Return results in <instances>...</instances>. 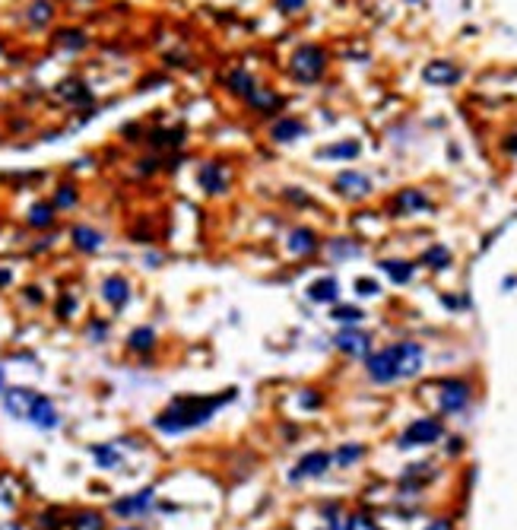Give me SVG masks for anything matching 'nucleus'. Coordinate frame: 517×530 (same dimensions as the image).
Returning <instances> with one entry per match:
<instances>
[{"instance_id": "f257e3e1", "label": "nucleus", "mask_w": 517, "mask_h": 530, "mask_svg": "<svg viewBox=\"0 0 517 530\" xmlns=\"http://www.w3.org/2000/svg\"><path fill=\"white\" fill-rule=\"evenodd\" d=\"M426 365V349L422 343H412V340H403L394 346H384L378 353H368L365 356V372L375 384H394L403 378H416Z\"/></svg>"}, {"instance_id": "f03ea898", "label": "nucleus", "mask_w": 517, "mask_h": 530, "mask_svg": "<svg viewBox=\"0 0 517 530\" xmlns=\"http://www.w3.org/2000/svg\"><path fill=\"white\" fill-rule=\"evenodd\" d=\"M232 397H235V390L213 394V397H178L168 410H162L153 419V426L159 432H165V435H181V432H190V429H197V426L210 423L216 410L222 404H229Z\"/></svg>"}, {"instance_id": "7ed1b4c3", "label": "nucleus", "mask_w": 517, "mask_h": 530, "mask_svg": "<svg viewBox=\"0 0 517 530\" xmlns=\"http://www.w3.org/2000/svg\"><path fill=\"white\" fill-rule=\"evenodd\" d=\"M324 70H327V51L318 48V45H302L289 58V74L296 76L298 83H314L324 76Z\"/></svg>"}, {"instance_id": "20e7f679", "label": "nucleus", "mask_w": 517, "mask_h": 530, "mask_svg": "<svg viewBox=\"0 0 517 530\" xmlns=\"http://www.w3.org/2000/svg\"><path fill=\"white\" fill-rule=\"evenodd\" d=\"M444 435V426L441 419H432V416H426V419H416V423L406 426V432L400 435V448H422V445H435L438 439Z\"/></svg>"}, {"instance_id": "39448f33", "label": "nucleus", "mask_w": 517, "mask_h": 530, "mask_svg": "<svg viewBox=\"0 0 517 530\" xmlns=\"http://www.w3.org/2000/svg\"><path fill=\"white\" fill-rule=\"evenodd\" d=\"M286 251L292 257H311V254H318L320 251V239H318V232L314 229H308V225H296V229H289V235H286Z\"/></svg>"}, {"instance_id": "423d86ee", "label": "nucleus", "mask_w": 517, "mask_h": 530, "mask_svg": "<svg viewBox=\"0 0 517 530\" xmlns=\"http://www.w3.org/2000/svg\"><path fill=\"white\" fill-rule=\"evenodd\" d=\"M330 464H333V457H330L327 451H311V454H305L302 461L292 467L289 480L298 483V480H314V476H324V473L330 470Z\"/></svg>"}, {"instance_id": "0eeeda50", "label": "nucleus", "mask_w": 517, "mask_h": 530, "mask_svg": "<svg viewBox=\"0 0 517 530\" xmlns=\"http://www.w3.org/2000/svg\"><path fill=\"white\" fill-rule=\"evenodd\" d=\"M333 188L349 200H362V197H368L371 194V178L368 175H362V172H355V168H346V172H340L337 178H333Z\"/></svg>"}, {"instance_id": "6e6552de", "label": "nucleus", "mask_w": 517, "mask_h": 530, "mask_svg": "<svg viewBox=\"0 0 517 530\" xmlns=\"http://www.w3.org/2000/svg\"><path fill=\"white\" fill-rule=\"evenodd\" d=\"M197 181L206 194L219 197V194L229 191V168L222 166V162H204L197 172Z\"/></svg>"}, {"instance_id": "1a4fd4ad", "label": "nucleus", "mask_w": 517, "mask_h": 530, "mask_svg": "<svg viewBox=\"0 0 517 530\" xmlns=\"http://www.w3.org/2000/svg\"><path fill=\"white\" fill-rule=\"evenodd\" d=\"M153 502H156V489H140V492H133L127 498H118L111 505V511L118 518H137V514H146L153 508Z\"/></svg>"}, {"instance_id": "9d476101", "label": "nucleus", "mask_w": 517, "mask_h": 530, "mask_svg": "<svg viewBox=\"0 0 517 530\" xmlns=\"http://www.w3.org/2000/svg\"><path fill=\"white\" fill-rule=\"evenodd\" d=\"M333 343H337V349L346 353V356H368L371 353V337L365 331H359V327H343L333 337Z\"/></svg>"}, {"instance_id": "9b49d317", "label": "nucleus", "mask_w": 517, "mask_h": 530, "mask_svg": "<svg viewBox=\"0 0 517 530\" xmlns=\"http://www.w3.org/2000/svg\"><path fill=\"white\" fill-rule=\"evenodd\" d=\"M25 419H29L32 426H38V429H58V426H60L58 406L51 404L45 394H35V400H32V406H29Z\"/></svg>"}, {"instance_id": "f8f14e48", "label": "nucleus", "mask_w": 517, "mask_h": 530, "mask_svg": "<svg viewBox=\"0 0 517 530\" xmlns=\"http://www.w3.org/2000/svg\"><path fill=\"white\" fill-rule=\"evenodd\" d=\"M470 397H473V390H470L467 382L451 378V382L441 384V410L444 413H460V410L470 404Z\"/></svg>"}, {"instance_id": "ddd939ff", "label": "nucleus", "mask_w": 517, "mask_h": 530, "mask_svg": "<svg viewBox=\"0 0 517 530\" xmlns=\"http://www.w3.org/2000/svg\"><path fill=\"white\" fill-rule=\"evenodd\" d=\"M102 298H105L115 311L127 305V302H131V283H127V276H121V274L105 276V280H102Z\"/></svg>"}, {"instance_id": "4468645a", "label": "nucleus", "mask_w": 517, "mask_h": 530, "mask_svg": "<svg viewBox=\"0 0 517 530\" xmlns=\"http://www.w3.org/2000/svg\"><path fill=\"white\" fill-rule=\"evenodd\" d=\"M0 397H3V410H7L10 416L25 419V413H29V406H32V400H35V390H29V388H7Z\"/></svg>"}, {"instance_id": "2eb2a0df", "label": "nucleus", "mask_w": 517, "mask_h": 530, "mask_svg": "<svg viewBox=\"0 0 517 530\" xmlns=\"http://www.w3.org/2000/svg\"><path fill=\"white\" fill-rule=\"evenodd\" d=\"M305 121H298V118H276L270 124V137H273V143H292V140H298V137H305Z\"/></svg>"}, {"instance_id": "dca6fc26", "label": "nucleus", "mask_w": 517, "mask_h": 530, "mask_svg": "<svg viewBox=\"0 0 517 530\" xmlns=\"http://www.w3.org/2000/svg\"><path fill=\"white\" fill-rule=\"evenodd\" d=\"M432 207V200L426 197V191H419V188H406V191H400L394 197V210L397 213H422V210Z\"/></svg>"}, {"instance_id": "f3484780", "label": "nucleus", "mask_w": 517, "mask_h": 530, "mask_svg": "<svg viewBox=\"0 0 517 530\" xmlns=\"http://www.w3.org/2000/svg\"><path fill=\"white\" fill-rule=\"evenodd\" d=\"M70 239H74V248L82 251V254H96L105 245V235L99 229H92V225H76L74 232H70Z\"/></svg>"}, {"instance_id": "a211bd4d", "label": "nucleus", "mask_w": 517, "mask_h": 530, "mask_svg": "<svg viewBox=\"0 0 517 530\" xmlns=\"http://www.w3.org/2000/svg\"><path fill=\"white\" fill-rule=\"evenodd\" d=\"M308 298L318 302V305H333L340 298V283L333 276H320V280H314L308 286Z\"/></svg>"}, {"instance_id": "6ab92c4d", "label": "nucleus", "mask_w": 517, "mask_h": 530, "mask_svg": "<svg viewBox=\"0 0 517 530\" xmlns=\"http://www.w3.org/2000/svg\"><path fill=\"white\" fill-rule=\"evenodd\" d=\"M422 76H426V83H432V86H451L460 80V70L454 64H448V60H435V64H428L426 70H422Z\"/></svg>"}, {"instance_id": "aec40b11", "label": "nucleus", "mask_w": 517, "mask_h": 530, "mask_svg": "<svg viewBox=\"0 0 517 530\" xmlns=\"http://www.w3.org/2000/svg\"><path fill=\"white\" fill-rule=\"evenodd\" d=\"M245 102L251 108H257V111H263V115H273L276 108H283V96H276L273 89H263V86H254L245 96Z\"/></svg>"}, {"instance_id": "412c9836", "label": "nucleus", "mask_w": 517, "mask_h": 530, "mask_svg": "<svg viewBox=\"0 0 517 530\" xmlns=\"http://www.w3.org/2000/svg\"><path fill=\"white\" fill-rule=\"evenodd\" d=\"M226 86H229L235 96H248V92L257 86V80H254V74H248L245 67H235V70L226 76Z\"/></svg>"}, {"instance_id": "4be33fe9", "label": "nucleus", "mask_w": 517, "mask_h": 530, "mask_svg": "<svg viewBox=\"0 0 517 530\" xmlns=\"http://www.w3.org/2000/svg\"><path fill=\"white\" fill-rule=\"evenodd\" d=\"M127 346H131V353H149V349H156V331L153 327H133L131 337H127Z\"/></svg>"}, {"instance_id": "5701e85b", "label": "nucleus", "mask_w": 517, "mask_h": 530, "mask_svg": "<svg viewBox=\"0 0 517 530\" xmlns=\"http://www.w3.org/2000/svg\"><path fill=\"white\" fill-rule=\"evenodd\" d=\"M54 203H35L32 210H29V225L32 229H51L54 225Z\"/></svg>"}, {"instance_id": "b1692460", "label": "nucleus", "mask_w": 517, "mask_h": 530, "mask_svg": "<svg viewBox=\"0 0 517 530\" xmlns=\"http://www.w3.org/2000/svg\"><path fill=\"white\" fill-rule=\"evenodd\" d=\"M381 270H384L397 286H403V283L412 280V264L410 261H381Z\"/></svg>"}, {"instance_id": "393cba45", "label": "nucleus", "mask_w": 517, "mask_h": 530, "mask_svg": "<svg viewBox=\"0 0 517 530\" xmlns=\"http://www.w3.org/2000/svg\"><path fill=\"white\" fill-rule=\"evenodd\" d=\"M327 251H330V257L333 261H346V257H359V245L355 241H349V239H333V241H327Z\"/></svg>"}, {"instance_id": "a878e982", "label": "nucleus", "mask_w": 517, "mask_h": 530, "mask_svg": "<svg viewBox=\"0 0 517 530\" xmlns=\"http://www.w3.org/2000/svg\"><path fill=\"white\" fill-rule=\"evenodd\" d=\"M330 318H333L337 324H343V327H355L365 315H362V308H355V305H333Z\"/></svg>"}, {"instance_id": "bb28decb", "label": "nucleus", "mask_w": 517, "mask_h": 530, "mask_svg": "<svg viewBox=\"0 0 517 530\" xmlns=\"http://www.w3.org/2000/svg\"><path fill=\"white\" fill-rule=\"evenodd\" d=\"M318 156H324V159H355V156H359V143H355V140L337 143V146H327V149H320Z\"/></svg>"}, {"instance_id": "cd10ccee", "label": "nucleus", "mask_w": 517, "mask_h": 530, "mask_svg": "<svg viewBox=\"0 0 517 530\" xmlns=\"http://www.w3.org/2000/svg\"><path fill=\"white\" fill-rule=\"evenodd\" d=\"M422 261H426L432 270H444V267L451 264V251L444 248V245H432V248L422 254Z\"/></svg>"}, {"instance_id": "c85d7f7f", "label": "nucleus", "mask_w": 517, "mask_h": 530, "mask_svg": "<svg viewBox=\"0 0 517 530\" xmlns=\"http://www.w3.org/2000/svg\"><path fill=\"white\" fill-rule=\"evenodd\" d=\"M362 457H365V448L362 445H343L337 454H333V461H337L340 467H353L355 461H362Z\"/></svg>"}, {"instance_id": "c756f323", "label": "nucleus", "mask_w": 517, "mask_h": 530, "mask_svg": "<svg viewBox=\"0 0 517 530\" xmlns=\"http://www.w3.org/2000/svg\"><path fill=\"white\" fill-rule=\"evenodd\" d=\"M76 530H105V518L99 511H86L76 518Z\"/></svg>"}, {"instance_id": "7c9ffc66", "label": "nucleus", "mask_w": 517, "mask_h": 530, "mask_svg": "<svg viewBox=\"0 0 517 530\" xmlns=\"http://www.w3.org/2000/svg\"><path fill=\"white\" fill-rule=\"evenodd\" d=\"M76 188H58V194H54V210H70V207H76Z\"/></svg>"}, {"instance_id": "2f4dec72", "label": "nucleus", "mask_w": 517, "mask_h": 530, "mask_svg": "<svg viewBox=\"0 0 517 530\" xmlns=\"http://www.w3.org/2000/svg\"><path fill=\"white\" fill-rule=\"evenodd\" d=\"M29 19H32L35 25L51 23V3H48V0H35L32 10H29Z\"/></svg>"}, {"instance_id": "473e14b6", "label": "nucleus", "mask_w": 517, "mask_h": 530, "mask_svg": "<svg viewBox=\"0 0 517 530\" xmlns=\"http://www.w3.org/2000/svg\"><path fill=\"white\" fill-rule=\"evenodd\" d=\"M343 530H381V527L371 521L368 514H353V518H346V527Z\"/></svg>"}, {"instance_id": "72a5a7b5", "label": "nucleus", "mask_w": 517, "mask_h": 530, "mask_svg": "<svg viewBox=\"0 0 517 530\" xmlns=\"http://www.w3.org/2000/svg\"><path fill=\"white\" fill-rule=\"evenodd\" d=\"M92 454H96V461H99L102 467H115V464H121V454L118 451H111V448H92Z\"/></svg>"}, {"instance_id": "f704fd0d", "label": "nucleus", "mask_w": 517, "mask_h": 530, "mask_svg": "<svg viewBox=\"0 0 517 530\" xmlns=\"http://www.w3.org/2000/svg\"><path fill=\"white\" fill-rule=\"evenodd\" d=\"M355 289H359V296L371 298V296H378L381 292V286L375 280H368V276H359V280H355Z\"/></svg>"}, {"instance_id": "c9c22d12", "label": "nucleus", "mask_w": 517, "mask_h": 530, "mask_svg": "<svg viewBox=\"0 0 517 530\" xmlns=\"http://www.w3.org/2000/svg\"><path fill=\"white\" fill-rule=\"evenodd\" d=\"M305 3H308V0H273V7H276L279 13H286V16H292V13L305 10Z\"/></svg>"}, {"instance_id": "e433bc0d", "label": "nucleus", "mask_w": 517, "mask_h": 530, "mask_svg": "<svg viewBox=\"0 0 517 530\" xmlns=\"http://www.w3.org/2000/svg\"><path fill=\"white\" fill-rule=\"evenodd\" d=\"M302 406H305V410H314V406H320L318 390H305V394H302Z\"/></svg>"}, {"instance_id": "4c0bfd02", "label": "nucleus", "mask_w": 517, "mask_h": 530, "mask_svg": "<svg viewBox=\"0 0 517 530\" xmlns=\"http://www.w3.org/2000/svg\"><path fill=\"white\" fill-rule=\"evenodd\" d=\"M286 197L292 200V203H308V197L302 194V188H289V194H286Z\"/></svg>"}, {"instance_id": "58836bf2", "label": "nucleus", "mask_w": 517, "mask_h": 530, "mask_svg": "<svg viewBox=\"0 0 517 530\" xmlns=\"http://www.w3.org/2000/svg\"><path fill=\"white\" fill-rule=\"evenodd\" d=\"M74 305H76L74 298L64 296V298H60V315H70V311H74Z\"/></svg>"}, {"instance_id": "ea45409f", "label": "nucleus", "mask_w": 517, "mask_h": 530, "mask_svg": "<svg viewBox=\"0 0 517 530\" xmlns=\"http://www.w3.org/2000/svg\"><path fill=\"white\" fill-rule=\"evenodd\" d=\"M105 331H108L105 324H92V327H89V337H96V340H102V337H105Z\"/></svg>"}, {"instance_id": "a19ab883", "label": "nucleus", "mask_w": 517, "mask_h": 530, "mask_svg": "<svg viewBox=\"0 0 517 530\" xmlns=\"http://www.w3.org/2000/svg\"><path fill=\"white\" fill-rule=\"evenodd\" d=\"M426 530H451V521H444V518H441V521H432Z\"/></svg>"}, {"instance_id": "79ce46f5", "label": "nucleus", "mask_w": 517, "mask_h": 530, "mask_svg": "<svg viewBox=\"0 0 517 530\" xmlns=\"http://www.w3.org/2000/svg\"><path fill=\"white\" fill-rule=\"evenodd\" d=\"M0 394H3V368H0Z\"/></svg>"}, {"instance_id": "37998d69", "label": "nucleus", "mask_w": 517, "mask_h": 530, "mask_svg": "<svg viewBox=\"0 0 517 530\" xmlns=\"http://www.w3.org/2000/svg\"><path fill=\"white\" fill-rule=\"evenodd\" d=\"M121 530H143V527H121Z\"/></svg>"}]
</instances>
